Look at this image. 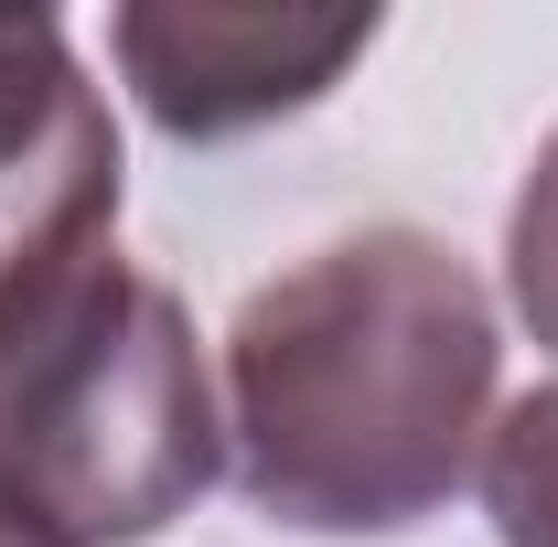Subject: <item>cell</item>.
<instances>
[{
  "label": "cell",
  "mask_w": 558,
  "mask_h": 547,
  "mask_svg": "<svg viewBox=\"0 0 558 547\" xmlns=\"http://www.w3.org/2000/svg\"><path fill=\"white\" fill-rule=\"evenodd\" d=\"M140 108L172 139H247L333 97L376 44V11H119L108 22Z\"/></svg>",
  "instance_id": "obj_3"
},
{
  "label": "cell",
  "mask_w": 558,
  "mask_h": 547,
  "mask_svg": "<svg viewBox=\"0 0 558 547\" xmlns=\"http://www.w3.org/2000/svg\"><path fill=\"white\" fill-rule=\"evenodd\" d=\"M484 515L505 547H558V387L484 429Z\"/></svg>",
  "instance_id": "obj_4"
},
{
  "label": "cell",
  "mask_w": 558,
  "mask_h": 547,
  "mask_svg": "<svg viewBox=\"0 0 558 547\" xmlns=\"http://www.w3.org/2000/svg\"><path fill=\"white\" fill-rule=\"evenodd\" d=\"M505 290H515L526 333L558 354V130H548V150H537L515 215H505Z\"/></svg>",
  "instance_id": "obj_5"
},
{
  "label": "cell",
  "mask_w": 558,
  "mask_h": 547,
  "mask_svg": "<svg viewBox=\"0 0 558 547\" xmlns=\"http://www.w3.org/2000/svg\"><path fill=\"white\" fill-rule=\"evenodd\" d=\"M119 130L54 11H0V343L75 301L119 247Z\"/></svg>",
  "instance_id": "obj_2"
},
{
  "label": "cell",
  "mask_w": 558,
  "mask_h": 547,
  "mask_svg": "<svg viewBox=\"0 0 558 547\" xmlns=\"http://www.w3.org/2000/svg\"><path fill=\"white\" fill-rule=\"evenodd\" d=\"M494 301L429 226H365L247 290L226 333V451L269 526L398 537L440 515L494 409Z\"/></svg>",
  "instance_id": "obj_1"
},
{
  "label": "cell",
  "mask_w": 558,
  "mask_h": 547,
  "mask_svg": "<svg viewBox=\"0 0 558 547\" xmlns=\"http://www.w3.org/2000/svg\"><path fill=\"white\" fill-rule=\"evenodd\" d=\"M0 547H75L65 526H54V505L33 494V462H22V440H11V409H0Z\"/></svg>",
  "instance_id": "obj_6"
}]
</instances>
